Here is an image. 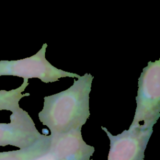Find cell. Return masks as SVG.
Returning a JSON list of instances; mask_svg holds the SVG:
<instances>
[{
  "label": "cell",
  "mask_w": 160,
  "mask_h": 160,
  "mask_svg": "<svg viewBox=\"0 0 160 160\" xmlns=\"http://www.w3.org/2000/svg\"><path fill=\"white\" fill-rule=\"evenodd\" d=\"M44 135L36 129L29 114L19 108L12 112L9 123H0V146L28 147Z\"/></svg>",
  "instance_id": "cell-6"
},
{
  "label": "cell",
  "mask_w": 160,
  "mask_h": 160,
  "mask_svg": "<svg viewBox=\"0 0 160 160\" xmlns=\"http://www.w3.org/2000/svg\"><path fill=\"white\" fill-rule=\"evenodd\" d=\"M51 136L48 150L32 160H91L94 148L84 142L81 128Z\"/></svg>",
  "instance_id": "cell-5"
},
{
  "label": "cell",
  "mask_w": 160,
  "mask_h": 160,
  "mask_svg": "<svg viewBox=\"0 0 160 160\" xmlns=\"http://www.w3.org/2000/svg\"><path fill=\"white\" fill-rule=\"evenodd\" d=\"M46 43L33 56L19 60L0 61V76H14L23 79L38 78L45 83L53 82L59 78H79L78 74L55 68L45 57Z\"/></svg>",
  "instance_id": "cell-3"
},
{
  "label": "cell",
  "mask_w": 160,
  "mask_h": 160,
  "mask_svg": "<svg viewBox=\"0 0 160 160\" xmlns=\"http://www.w3.org/2000/svg\"><path fill=\"white\" fill-rule=\"evenodd\" d=\"M136 109L131 126L153 128L160 117V60L149 61L138 80Z\"/></svg>",
  "instance_id": "cell-2"
},
{
  "label": "cell",
  "mask_w": 160,
  "mask_h": 160,
  "mask_svg": "<svg viewBox=\"0 0 160 160\" xmlns=\"http://www.w3.org/2000/svg\"><path fill=\"white\" fill-rule=\"evenodd\" d=\"M102 129L110 140L108 160H144V151L152 133V128L130 126L129 129L114 136L104 127Z\"/></svg>",
  "instance_id": "cell-4"
},
{
  "label": "cell",
  "mask_w": 160,
  "mask_h": 160,
  "mask_svg": "<svg viewBox=\"0 0 160 160\" xmlns=\"http://www.w3.org/2000/svg\"><path fill=\"white\" fill-rule=\"evenodd\" d=\"M51 138V135H44L28 147L19 150L0 152V160H32L48 150Z\"/></svg>",
  "instance_id": "cell-7"
},
{
  "label": "cell",
  "mask_w": 160,
  "mask_h": 160,
  "mask_svg": "<svg viewBox=\"0 0 160 160\" xmlns=\"http://www.w3.org/2000/svg\"><path fill=\"white\" fill-rule=\"evenodd\" d=\"M93 77L86 73L74 79L63 91L44 98L39 121L50 129L51 135L61 134L81 128L90 116L89 99Z\"/></svg>",
  "instance_id": "cell-1"
},
{
  "label": "cell",
  "mask_w": 160,
  "mask_h": 160,
  "mask_svg": "<svg viewBox=\"0 0 160 160\" xmlns=\"http://www.w3.org/2000/svg\"><path fill=\"white\" fill-rule=\"evenodd\" d=\"M29 85L28 79H24L22 84L18 88L10 91H0V111L7 110L13 112L19 108V101L21 98L30 95L29 93L22 94Z\"/></svg>",
  "instance_id": "cell-8"
}]
</instances>
